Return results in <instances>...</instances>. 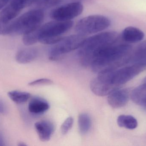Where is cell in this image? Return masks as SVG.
I'll return each mask as SVG.
<instances>
[{"mask_svg": "<svg viewBox=\"0 0 146 146\" xmlns=\"http://www.w3.org/2000/svg\"><path fill=\"white\" fill-rule=\"evenodd\" d=\"M132 48L128 44L107 45L95 51L81 63L85 66L91 65L92 70L98 73L107 69L116 70L124 65L123 59Z\"/></svg>", "mask_w": 146, "mask_h": 146, "instance_id": "cell-1", "label": "cell"}, {"mask_svg": "<svg viewBox=\"0 0 146 146\" xmlns=\"http://www.w3.org/2000/svg\"><path fill=\"white\" fill-rule=\"evenodd\" d=\"M74 25L72 20H54L41 25L36 29L38 42L45 45H54L63 37L62 35L69 31Z\"/></svg>", "mask_w": 146, "mask_h": 146, "instance_id": "cell-2", "label": "cell"}, {"mask_svg": "<svg viewBox=\"0 0 146 146\" xmlns=\"http://www.w3.org/2000/svg\"><path fill=\"white\" fill-rule=\"evenodd\" d=\"M44 18V10L32 9L11 21L10 35H23L42 25Z\"/></svg>", "mask_w": 146, "mask_h": 146, "instance_id": "cell-3", "label": "cell"}, {"mask_svg": "<svg viewBox=\"0 0 146 146\" xmlns=\"http://www.w3.org/2000/svg\"><path fill=\"white\" fill-rule=\"evenodd\" d=\"M118 38V33L113 31L102 32L87 37L78 51L81 61L86 59L100 48L115 44Z\"/></svg>", "mask_w": 146, "mask_h": 146, "instance_id": "cell-4", "label": "cell"}, {"mask_svg": "<svg viewBox=\"0 0 146 146\" xmlns=\"http://www.w3.org/2000/svg\"><path fill=\"white\" fill-rule=\"evenodd\" d=\"M111 21L106 16L94 15L80 20L75 26L77 33L87 36L104 31L110 26Z\"/></svg>", "mask_w": 146, "mask_h": 146, "instance_id": "cell-5", "label": "cell"}, {"mask_svg": "<svg viewBox=\"0 0 146 146\" xmlns=\"http://www.w3.org/2000/svg\"><path fill=\"white\" fill-rule=\"evenodd\" d=\"M86 38V36L78 33L62 38L50 50V58L52 60H56L63 55L80 49Z\"/></svg>", "mask_w": 146, "mask_h": 146, "instance_id": "cell-6", "label": "cell"}, {"mask_svg": "<svg viewBox=\"0 0 146 146\" xmlns=\"http://www.w3.org/2000/svg\"><path fill=\"white\" fill-rule=\"evenodd\" d=\"M146 69V63L140 60L131 65L112 70L111 73V83L119 88L121 85L133 79Z\"/></svg>", "mask_w": 146, "mask_h": 146, "instance_id": "cell-7", "label": "cell"}, {"mask_svg": "<svg viewBox=\"0 0 146 146\" xmlns=\"http://www.w3.org/2000/svg\"><path fill=\"white\" fill-rule=\"evenodd\" d=\"M83 10L81 2L68 3L52 9L50 16L54 20L67 21L80 15Z\"/></svg>", "mask_w": 146, "mask_h": 146, "instance_id": "cell-8", "label": "cell"}, {"mask_svg": "<svg viewBox=\"0 0 146 146\" xmlns=\"http://www.w3.org/2000/svg\"><path fill=\"white\" fill-rule=\"evenodd\" d=\"M33 0H10L0 13V19L8 22L18 17L22 10L29 6Z\"/></svg>", "mask_w": 146, "mask_h": 146, "instance_id": "cell-9", "label": "cell"}, {"mask_svg": "<svg viewBox=\"0 0 146 146\" xmlns=\"http://www.w3.org/2000/svg\"><path fill=\"white\" fill-rule=\"evenodd\" d=\"M108 102L112 108H121L127 103L129 100V92L127 89H118L109 94Z\"/></svg>", "mask_w": 146, "mask_h": 146, "instance_id": "cell-10", "label": "cell"}, {"mask_svg": "<svg viewBox=\"0 0 146 146\" xmlns=\"http://www.w3.org/2000/svg\"><path fill=\"white\" fill-rule=\"evenodd\" d=\"M90 88L95 95L100 97H104L109 95L119 88L110 85L97 77L91 81Z\"/></svg>", "mask_w": 146, "mask_h": 146, "instance_id": "cell-11", "label": "cell"}, {"mask_svg": "<svg viewBox=\"0 0 146 146\" xmlns=\"http://www.w3.org/2000/svg\"><path fill=\"white\" fill-rule=\"evenodd\" d=\"M35 128L39 139L43 142L49 141L54 130L53 123L47 121L37 122L35 124Z\"/></svg>", "mask_w": 146, "mask_h": 146, "instance_id": "cell-12", "label": "cell"}, {"mask_svg": "<svg viewBox=\"0 0 146 146\" xmlns=\"http://www.w3.org/2000/svg\"><path fill=\"white\" fill-rule=\"evenodd\" d=\"M38 50L33 47L24 48L18 51L15 55V60L21 64L30 63L36 59L38 55Z\"/></svg>", "mask_w": 146, "mask_h": 146, "instance_id": "cell-13", "label": "cell"}, {"mask_svg": "<svg viewBox=\"0 0 146 146\" xmlns=\"http://www.w3.org/2000/svg\"><path fill=\"white\" fill-rule=\"evenodd\" d=\"M145 33L140 29L133 26L126 27L122 33L123 40L129 43L140 42L145 37Z\"/></svg>", "mask_w": 146, "mask_h": 146, "instance_id": "cell-14", "label": "cell"}, {"mask_svg": "<svg viewBox=\"0 0 146 146\" xmlns=\"http://www.w3.org/2000/svg\"><path fill=\"white\" fill-rule=\"evenodd\" d=\"M48 103L42 98L34 97L32 99L28 104V111L34 115H41L49 109Z\"/></svg>", "mask_w": 146, "mask_h": 146, "instance_id": "cell-15", "label": "cell"}, {"mask_svg": "<svg viewBox=\"0 0 146 146\" xmlns=\"http://www.w3.org/2000/svg\"><path fill=\"white\" fill-rule=\"evenodd\" d=\"M131 98L135 103L146 108V83L135 88L131 93Z\"/></svg>", "mask_w": 146, "mask_h": 146, "instance_id": "cell-16", "label": "cell"}, {"mask_svg": "<svg viewBox=\"0 0 146 146\" xmlns=\"http://www.w3.org/2000/svg\"><path fill=\"white\" fill-rule=\"evenodd\" d=\"M146 56V39L136 47L131 55L126 57V63H134Z\"/></svg>", "mask_w": 146, "mask_h": 146, "instance_id": "cell-17", "label": "cell"}, {"mask_svg": "<svg viewBox=\"0 0 146 146\" xmlns=\"http://www.w3.org/2000/svg\"><path fill=\"white\" fill-rule=\"evenodd\" d=\"M63 0H33L29 5L32 9L44 10L60 3Z\"/></svg>", "mask_w": 146, "mask_h": 146, "instance_id": "cell-18", "label": "cell"}, {"mask_svg": "<svg viewBox=\"0 0 146 146\" xmlns=\"http://www.w3.org/2000/svg\"><path fill=\"white\" fill-rule=\"evenodd\" d=\"M117 123L121 127L129 129H135L138 126L137 120L131 115H121L119 116L117 119Z\"/></svg>", "mask_w": 146, "mask_h": 146, "instance_id": "cell-19", "label": "cell"}, {"mask_svg": "<svg viewBox=\"0 0 146 146\" xmlns=\"http://www.w3.org/2000/svg\"><path fill=\"white\" fill-rule=\"evenodd\" d=\"M9 97L17 104H22L26 103L31 97V94L26 92L13 91L7 93Z\"/></svg>", "mask_w": 146, "mask_h": 146, "instance_id": "cell-20", "label": "cell"}, {"mask_svg": "<svg viewBox=\"0 0 146 146\" xmlns=\"http://www.w3.org/2000/svg\"><path fill=\"white\" fill-rule=\"evenodd\" d=\"M78 127L80 133L84 135L86 134L91 127V117L86 113H81L78 117Z\"/></svg>", "mask_w": 146, "mask_h": 146, "instance_id": "cell-21", "label": "cell"}, {"mask_svg": "<svg viewBox=\"0 0 146 146\" xmlns=\"http://www.w3.org/2000/svg\"><path fill=\"white\" fill-rule=\"evenodd\" d=\"M11 21L4 22L0 19V35H10Z\"/></svg>", "mask_w": 146, "mask_h": 146, "instance_id": "cell-22", "label": "cell"}, {"mask_svg": "<svg viewBox=\"0 0 146 146\" xmlns=\"http://www.w3.org/2000/svg\"><path fill=\"white\" fill-rule=\"evenodd\" d=\"M74 123V119L72 117H68L63 122L61 127L62 133L66 135L68 133L69 130L72 129Z\"/></svg>", "mask_w": 146, "mask_h": 146, "instance_id": "cell-23", "label": "cell"}, {"mask_svg": "<svg viewBox=\"0 0 146 146\" xmlns=\"http://www.w3.org/2000/svg\"><path fill=\"white\" fill-rule=\"evenodd\" d=\"M53 84V81L51 80L48 79H41L36 80L29 83L30 86H38L51 85Z\"/></svg>", "mask_w": 146, "mask_h": 146, "instance_id": "cell-24", "label": "cell"}, {"mask_svg": "<svg viewBox=\"0 0 146 146\" xmlns=\"http://www.w3.org/2000/svg\"><path fill=\"white\" fill-rule=\"evenodd\" d=\"M6 111V107L4 103L0 99V113L3 114Z\"/></svg>", "mask_w": 146, "mask_h": 146, "instance_id": "cell-25", "label": "cell"}, {"mask_svg": "<svg viewBox=\"0 0 146 146\" xmlns=\"http://www.w3.org/2000/svg\"><path fill=\"white\" fill-rule=\"evenodd\" d=\"M4 138L1 133H0V146L5 145Z\"/></svg>", "mask_w": 146, "mask_h": 146, "instance_id": "cell-26", "label": "cell"}, {"mask_svg": "<svg viewBox=\"0 0 146 146\" xmlns=\"http://www.w3.org/2000/svg\"><path fill=\"white\" fill-rule=\"evenodd\" d=\"M68 3L70 2H81L83 0H65Z\"/></svg>", "mask_w": 146, "mask_h": 146, "instance_id": "cell-27", "label": "cell"}]
</instances>
